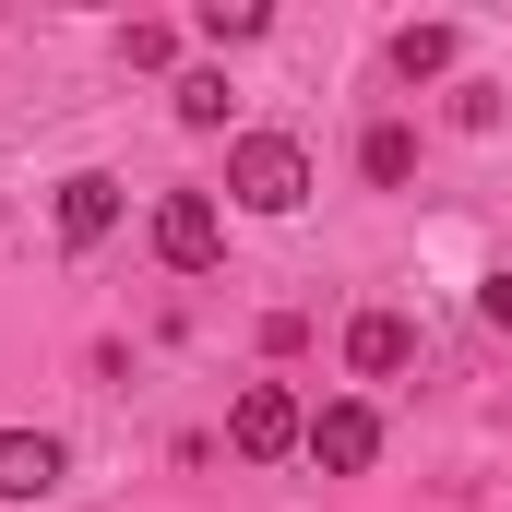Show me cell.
Listing matches in <instances>:
<instances>
[{
	"instance_id": "6da1fadb",
	"label": "cell",
	"mask_w": 512,
	"mask_h": 512,
	"mask_svg": "<svg viewBox=\"0 0 512 512\" xmlns=\"http://www.w3.org/2000/svg\"><path fill=\"white\" fill-rule=\"evenodd\" d=\"M227 203L239 215H298L310 203V143L298 131H239L227 143Z\"/></svg>"
},
{
	"instance_id": "7c38bea8",
	"label": "cell",
	"mask_w": 512,
	"mask_h": 512,
	"mask_svg": "<svg viewBox=\"0 0 512 512\" xmlns=\"http://www.w3.org/2000/svg\"><path fill=\"white\" fill-rule=\"evenodd\" d=\"M120 60H131V72H167V60H179V24H131Z\"/></svg>"
},
{
	"instance_id": "277c9868",
	"label": "cell",
	"mask_w": 512,
	"mask_h": 512,
	"mask_svg": "<svg viewBox=\"0 0 512 512\" xmlns=\"http://www.w3.org/2000/svg\"><path fill=\"white\" fill-rule=\"evenodd\" d=\"M310 465H322V477H370V465H382V405H370V393H334V405L310 417Z\"/></svg>"
},
{
	"instance_id": "3957f363",
	"label": "cell",
	"mask_w": 512,
	"mask_h": 512,
	"mask_svg": "<svg viewBox=\"0 0 512 512\" xmlns=\"http://www.w3.org/2000/svg\"><path fill=\"white\" fill-rule=\"evenodd\" d=\"M227 441H239L251 465H286V453H310V417H298L286 382H251L239 405H227Z\"/></svg>"
},
{
	"instance_id": "7a4b0ae2",
	"label": "cell",
	"mask_w": 512,
	"mask_h": 512,
	"mask_svg": "<svg viewBox=\"0 0 512 512\" xmlns=\"http://www.w3.org/2000/svg\"><path fill=\"white\" fill-rule=\"evenodd\" d=\"M155 262H167V274H215V262H227L215 191H167V203H155Z\"/></svg>"
},
{
	"instance_id": "4fadbf2b",
	"label": "cell",
	"mask_w": 512,
	"mask_h": 512,
	"mask_svg": "<svg viewBox=\"0 0 512 512\" xmlns=\"http://www.w3.org/2000/svg\"><path fill=\"white\" fill-rule=\"evenodd\" d=\"M477 310H489V322L512 334V274H489V286H477Z\"/></svg>"
},
{
	"instance_id": "30bf717a",
	"label": "cell",
	"mask_w": 512,
	"mask_h": 512,
	"mask_svg": "<svg viewBox=\"0 0 512 512\" xmlns=\"http://www.w3.org/2000/svg\"><path fill=\"white\" fill-rule=\"evenodd\" d=\"M167 108H179V131H227L239 96H227V72H179V96H167Z\"/></svg>"
},
{
	"instance_id": "ba28073f",
	"label": "cell",
	"mask_w": 512,
	"mask_h": 512,
	"mask_svg": "<svg viewBox=\"0 0 512 512\" xmlns=\"http://www.w3.org/2000/svg\"><path fill=\"white\" fill-rule=\"evenodd\" d=\"M358 179H370V191H405V179H417V131L370 120V131H358Z\"/></svg>"
},
{
	"instance_id": "9c48e42d",
	"label": "cell",
	"mask_w": 512,
	"mask_h": 512,
	"mask_svg": "<svg viewBox=\"0 0 512 512\" xmlns=\"http://www.w3.org/2000/svg\"><path fill=\"white\" fill-rule=\"evenodd\" d=\"M393 72L405 84H441L453 72V24H393Z\"/></svg>"
},
{
	"instance_id": "5b68a950",
	"label": "cell",
	"mask_w": 512,
	"mask_h": 512,
	"mask_svg": "<svg viewBox=\"0 0 512 512\" xmlns=\"http://www.w3.org/2000/svg\"><path fill=\"white\" fill-rule=\"evenodd\" d=\"M60 477H72L60 429H0V501H48Z\"/></svg>"
},
{
	"instance_id": "8fae6325",
	"label": "cell",
	"mask_w": 512,
	"mask_h": 512,
	"mask_svg": "<svg viewBox=\"0 0 512 512\" xmlns=\"http://www.w3.org/2000/svg\"><path fill=\"white\" fill-rule=\"evenodd\" d=\"M262 24H274L262 0H203V48H251Z\"/></svg>"
},
{
	"instance_id": "8992f818",
	"label": "cell",
	"mask_w": 512,
	"mask_h": 512,
	"mask_svg": "<svg viewBox=\"0 0 512 512\" xmlns=\"http://www.w3.org/2000/svg\"><path fill=\"white\" fill-rule=\"evenodd\" d=\"M405 358H417V322H405V310H358V322H346V370H358V382H393Z\"/></svg>"
},
{
	"instance_id": "52a82bcc",
	"label": "cell",
	"mask_w": 512,
	"mask_h": 512,
	"mask_svg": "<svg viewBox=\"0 0 512 512\" xmlns=\"http://www.w3.org/2000/svg\"><path fill=\"white\" fill-rule=\"evenodd\" d=\"M108 227H120V179H108V167H72V179H60V239L96 251Z\"/></svg>"
}]
</instances>
